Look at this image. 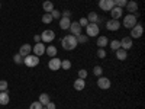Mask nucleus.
I'll use <instances>...</instances> for the list:
<instances>
[{"label":"nucleus","mask_w":145,"mask_h":109,"mask_svg":"<svg viewBox=\"0 0 145 109\" xmlns=\"http://www.w3.org/2000/svg\"><path fill=\"white\" fill-rule=\"evenodd\" d=\"M93 74H94L96 77L103 76V68H102V66H94V68H93Z\"/></svg>","instance_id":"obj_26"},{"label":"nucleus","mask_w":145,"mask_h":109,"mask_svg":"<svg viewBox=\"0 0 145 109\" xmlns=\"http://www.w3.org/2000/svg\"><path fill=\"white\" fill-rule=\"evenodd\" d=\"M68 29H70L71 35H74V36H78L81 33V26H80L78 22H71V25H70Z\"/></svg>","instance_id":"obj_12"},{"label":"nucleus","mask_w":145,"mask_h":109,"mask_svg":"<svg viewBox=\"0 0 145 109\" xmlns=\"http://www.w3.org/2000/svg\"><path fill=\"white\" fill-rule=\"evenodd\" d=\"M45 53H46V55H50L51 58L55 57V55H57V47H54V45L46 47V48H45Z\"/></svg>","instance_id":"obj_22"},{"label":"nucleus","mask_w":145,"mask_h":109,"mask_svg":"<svg viewBox=\"0 0 145 109\" xmlns=\"http://www.w3.org/2000/svg\"><path fill=\"white\" fill-rule=\"evenodd\" d=\"M29 109H42V105L39 102H32V105L29 106Z\"/></svg>","instance_id":"obj_36"},{"label":"nucleus","mask_w":145,"mask_h":109,"mask_svg":"<svg viewBox=\"0 0 145 109\" xmlns=\"http://www.w3.org/2000/svg\"><path fill=\"white\" fill-rule=\"evenodd\" d=\"M48 67H50V70H52V71L59 70V68H61V60L57 58V57H52L50 60V63H48Z\"/></svg>","instance_id":"obj_8"},{"label":"nucleus","mask_w":145,"mask_h":109,"mask_svg":"<svg viewBox=\"0 0 145 109\" xmlns=\"http://www.w3.org/2000/svg\"><path fill=\"white\" fill-rule=\"evenodd\" d=\"M110 15H112V19L119 20L120 18H122V15H123V9L122 7H118V6H113L110 9Z\"/></svg>","instance_id":"obj_10"},{"label":"nucleus","mask_w":145,"mask_h":109,"mask_svg":"<svg viewBox=\"0 0 145 109\" xmlns=\"http://www.w3.org/2000/svg\"><path fill=\"white\" fill-rule=\"evenodd\" d=\"M7 87H9L7 81H6V80H0V92H6Z\"/></svg>","instance_id":"obj_33"},{"label":"nucleus","mask_w":145,"mask_h":109,"mask_svg":"<svg viewBox=\"0 0 145 109\" xmlns=\"http://www.w3.org/2000/svg\"><path fill=\"white\" fill-rule=\"evenodd\" d=\"M125 7H126V10H129V12H131V13H135L137 9H138V3L132 0V2H128V3H126V6H125Z\"/></svg>","instance_id":"obj_20"},{"label":"nucleus","mask_w":145,"mask_h":109,"mask_svg":"<svg viewBox=\"0 0 145 109\" xmlns=\"http://www.w3.org/2000/svg\"><path fill=\"white\" fill-rule=\"evenodd\" d=\"M142 32H144L142 25H141V23H137V25L131 29V38H141Z\"/></svg>","instance_id":"obj_7"},{"label":"nucleus","mask_w":145,"mask_h":109,"mask_svg":"<svg viewBox=\"0 0 145 109\" xmlns=\"http://www.w3.org/2000/svg\"><path fill=\"white\" fill-rule=\"evenodd\" d=\"M51 16H52V19H59V18H61V12H58L57 9H54L51 12Z\"/></svg>","instance_id":"obj_34"},{"label":"nucleus","mask_w":145,"mask_h":109,"mask_svg":"<svg viewBox=\"0 0 145 109\" xmlns=\"http://www.w3.org/2000/svg\"><path fill=\"white\" fill-rule=\"evenodd\" d=\"M84 87H86V81H84V79H80V77L76 79V81H74V89L80 92V90H83Z\"/></svg>","instance_id":"obj_17"},{"label":"nucleus","mask_w":145,"mask_h":109,"mask_svg":"<svg viewBox=\"0 0 145 109\" xmlns=\"http://www.w3.org/2000/svg\"><path fill=\"white\" fill-rule=\"evenodd\" d=\"M42 106H45L48 102H51V99H50V95H46V93H42L41 96H39V100H38Z\"/></svg>","instance_id":"obj_24"},{"label":"nucleus","mask_w":145,"mask_h":109,"mask_svg":"<svg viewBox=\"0 0 145 109\" xmlns=\"http://www.w3.org/2000/svg\"><path fill=\"white\" fill-rule=\"evenodd\" d=\"M137 16L135 15H126L125 16V19H123V26L125 28H128V29H132V28H134L135 25H137Z\"/></svg>","instance_id":"obj_4"},{"label":"nucleus","mask_w":145,"mask_h":109,"mask_svg":"<svg viewBox=\"0 0 145 109\" xmlns=\"http://www.w3.org/2000/svg\"><path fill=\"white\" fill-rule=\"evenodd\" d=\"M32 51H33V54L35 55H44V53H45V45H44V42H36L35 45H33V48H32Z\"/></svg>","instance_id":"obj_11"},{"label":"nucleus","mask_w":145,"mask_h":109,"mask_svg":"<svg viewBox=\"0 0 145 109\" xmlns=\"http://www.w3.org/2000/svg\"><path fill=\"white\" fill-rule=\"evenodd\" d=\"M10 100L7 92H0V105H7Z\"/></svg>","instance_id":"obj_21"},{"label":"nucleus","mask_w":145,"mask_h":109,"mask_svg":"<svg viewBox=\"0 0 145 109\" xmlns=\"http://www.w3.org/2000/svg\"><path fill=\"white\" fill-rule=\"evenodd\" d=\"M42 9H44L45 13H51V12L54 10V5H52V2H50V0L44 2V3H42Z\"/></svg>","instance_id":"obj_19"},{"label":"nucleus","mask_w":145,"mask_h":109,"mask_svg":"<svg viewBox=\"0 0 145 109\" xmlns=\"http://www.w3.org/2000/svg\"><path fill=\"white\" fill-rule=\"evenodd\" d=\"M70 25H71L70 18H61V19H59V28H61V29L67 31L70 28Z\"/></svg>","instance_id":"obj_16"},{"label":"nucleus","mask_w":145,"mask_h":109,"mask_svg":"<svg viewBox=\"0 0 145 109\" xmlns=\"http://www.w3.org/2000/svg\"><path fill=\"white\" fill-rule=\"evenodd\" d=\"M31 51H32V47H31L29 44H23V45L20 47V50H19V54H20L22 57H26V55L31 54Z\"/></svg>","instance_id":"obj_15"},{"label":"nucleus","mask_w":145,"mask_h":109,"mask_svg":"<svg viewBox=\"0 0 145 109\" xmlns=\"http://www.w3.org/2000/svg\"><path fill=\"white\" fill-rule=\"evenodd\" d=\"M45 108H46V109H55V103H54V102H48V103L45 105Z\"/></svg>","instance_id":"obj_40"},{"label":"nucleus","mask_w":145,"mask_h":109,"mask_svg":"<svg viewBox=\"0 0 145 109\" xmlns=\"http://www.w3.org/2000/svg\"><path fill=\"white\" fill-rule=\"evenodd\" d=\"M61 16H63V18H70V16H71V12H70L68 9H65L63 13H61Z\"/></svg>","instance_id":"obj_39"},{"label":"nucleus","mask_w":145,"mask_h":109,"mask_svg":"<svg viewBox=\"0 0 145 109\" xmlns=\"http://www.w3.org/2000/svg\"><path fill=\"white\" fill-rule=\"evenodd\" d=\"M61 45H63V48L65 51H72L74 48L78 45V42H77V38L74 35H67V36H64V38L61 39Z\"/></svg>","instance_id":"obj_1"},{"label":"nucleus","mask_w":145,"mask_h":109,"mask_svg":"<svg viewBox=\"0 0 145 109\" xmlns=\"http://www.w3.org/2000/svg\"><path fill=\"white\" fill-rule=\"evenodd\" d=\"M42 109H46V108H45V106H42Z\"/></svg>","instance_id":"obj_42"},{"label":"nucleus","mask_w":145,"mask_h":109,"mask_svg":"<svg viewBox=\"0 0 145 109\" xmlns=\"http://www.w3.org/2000/svg\"><path fill=\"white\" fill-rule=\"evenodd\" d=\"M97 57L99 58H105L106 57V51L103 50V48H99V50H97Z\"/></svg>","instance_id":"obj_37"},{"label":"nucleus","mask_w":145,"mask_h":109,"mask_svg":"<svg viewBox=\"0 0 145 109\" xmlns=\"http://www.w3.org/2000/svg\"><path fill=\"white\" fill-rule=\"evenodd\" d=\"M78 77L80 79H86L87 77V70H80L78 71Z\"/></svg>","instance_id":"obj_38"},{"label":"nucleus","mask_w":145,"mask_h":109,"mask_svg":"<svg viewBox=\"0 0 145 109\" xmlns=\"http://www.w3.org/2000/svg\"><path fill=\"white\" fill-rule=\"evenodd\" d=\"M13 61H15L16 64H22V63H23V57L18 53V54H15V55H13Z\"/></svg>","instance_id":"obj_32"},{"label":"nucleus","mask_w":145,"mask_h":109,"mask_svg":"<svg viewBox=\"0 0 145 109\" xmlns=\"http://www.w3.org/2000/svg\"><path fill=\"white\" fill-rule=\"evenodd\" d=\"M76 38H77V42H78V44H86L87 39H89V36L84 35V33H80L78 36H76Z\"/></svg>","instance_id":"obj_27"},{"label":"nucleus","mask_w":145,"mask_h":109,"mask_svg":"<svg viewBox=\"0 0 145 109\" xmlns=\"http://www.w3.org/2000/svg\"><path fill=\"white\" fill-rule=\"evenodd\" d=\"M54 19H52V16H51V13H44V16H42V22L44 23H46V25H48V23H51Z\"/></svg>","instance_id":"obj_29"},{"label":"nucleus","mask_w":145,"mask_h":109,"mask_svg":"<svg viewBox=\"0 0 145 109\" xmlns=\"http://www.w3.org/2000/svg\"><path fill=\"white\" fill-rule=\"evenodd\" d=\"M78 23H80V26H81V28H83V26L86 28V26L89 25V20H87V18H81V19L78 20Z\"/></svg>","instance_id":"obj_35"},{"label":"nucleus","mask_w":145,"mask_h":109,"mask_svg":"<svg viewBox=\"0 0 145 109\" xmlns=\"http://www.w3.org/2000/svg\"><path fill=\"white\" fill-rule=\"evenodd\" d=\"M54 39H55V32L51 31V29H46V31H44V32L41 33V41L45 42V44H50V42H52Z\"/></svg>","instance_id":"obj_3"},{"label":"nucleus","mask_w":145,"mask_h":109,"mask_svg":"<svg viewBox=\"0 0 145 109\" xmlns=\"http://www.w3.org/2000/svg\"><path fill=\"white\" fill-rule=\"evenodd\" d=\"M119 48H120V41L113 39V41L110 42V50H112V51H116V50H119Z\"/></svg>","instance_id":"obj_28"},{"label":"nucleus","mask_w":145,"mask_h":109,"mask_svg":"<svg viewBox=\"0 0 145 109\" xmlns=\"http://www.w3.org/2000/svg\"><path fill=\"white\" fill-rule=\"evenodd\" d=\"M33 39H35V42H41V35H35Z\"/></svg>","instance_id":"obj_41"},{"label":"nucleus","mask_w":145,"mask_h":109,"mask_svg":"<svg viewBox=\"0 0 145 109\" xmlns=\"http://www.w3.org/2000/svg\"><path fill=\"white\" fill-rule=\"evenodd\" d=\"M128 3V0H113V5L118 7H125Z\"/></svg>","instance_id":"obj_30"},{"label":"nucleus","mask_w":145,"mask_h":109,"mask_svg":"<svg viewBox=\"0 0 145 109\" xmlns=\"http://www.w3.org/2000/svg\"><path fill=\"white\" fill-rule=\"evenodd\" d=\"M87 20H89V23H97V22H100V18L96 12H90L87 16Z\"/></svg>","instance_id":"obj_18"},{"label":"nucleus","mask_w":145,"mask_h":109,"mask_svg":"<svg viewBox=\"0 0 145 109\" xmlns=\"http://www.w3.org/2000/svg\"><path fill=\"white\" fill-rule=\"evenodd\" d=\"M115 53H116L118 60H120V61H123V60H126V57H128L126 51H125V50H122V48H119V50H116Z\"/></svg>","instance_id":"obj_23"},{"label":"nucleus","mask_w":145,"mask_h":109,"mask_svg":"<svg viewBox=\"0 0 145 109\" xmlns=\"http://www.w3.org/2000/svg\"><path fill=\"white\" fill-rule=\"evenodd\" d=\"M97 86L102 90H107L109 87H110V80H109L107 77H105V76H100V77H97Z\"/></svg>","instance_id":"obj_6"},{"label":"nucleus","mask_w":145,"mask_h":109,"mask_svg":"<svg viewBox=\"0 0 145 109\" xmlns=\"http://www.w3.org/2000/svg\"><path fill=\"white\" fill-rule=\"evenodd\" d=\"M120 48L125 51H128L129 48H132V38H129V36H125V38L120 39Z\"/></svg>","instance_id":"obj_14"},{"label":"nucleus","mask_w":145,"mask_h":109,"mask_svg":"<svg viewBox=\"0 0 145 109\" xmlns=\"http://www.w3.org/2000/svg\"><path fill=\"white\" fill-rule=\"evenodd\" d=\"M0 7H2V5H0Z\"/></svg>","instance_id":"obj_43"},{"label":"nucleus","mask_w":145,"mask_h":109,"mask_svg":"<svg viewBox=\"0 0 145 109\" xmlns=\"http://www.w3.org/2000/svg\"><path fill=\"white\" fill-rule=\"evenodd\" d=\"M61 68L70 70L71 68V61H68V60H61Z\"/></svg>","instance_id":"obj_31"},{"label":"nucleus","mask_w":145,"mask_h":109,"mask_svg":"<svg viewBox=\"0 0 145 109\" xmlns=\"http://www.w3.org/2000/svg\"><path fill=\"white\" fill-rule=\"evenodd\" d=\"M23 64H25L26 67H36L39 64V57L38 55H26V57H23Z\"/></svg>","instance_id":"obj_2"},{"label":"nucleus","mask_w":145,"mask_h":109,"mask_svg":"<svg viewBox=\"0 0 145 109\" xmlns=\"http://www.w3.org/2000/svg\"><path fill=\"white\" fill-rule=\"evenodd\" d=\"M106 28L109 31H118L120 28V22L116 20V19H110V20H107L106 22Z\"/></svg>","instance_id":"obj_13"},{"label":"nucleus","mask_w":145,"mask_h":109,"mask_svg":"<svg viewBox=\"0 0 145 109\" xmlns=\"http://www.w3.org/2000/svg\"><path fill=\"white\" fill-rule=\"evenodd\" d=\"M113 0H100L99 2V7L105 12H110V9L113 7Z\"/></svg>","instance_id":"obj_9"},{"label":"nucleus","mask_w":145,"mask_h":109,"mask_svg":"<svg viewBox=\"0 0 145 109\" xmlns=\"http://www.w3.org/2000/svg\"><path fill=\"white\" fill-rule=\"evenodd\" d=\"M107 42H109V39L106 38V36H99V38H97V42H96V44H97L99 48H105V47L107 45Z\"/></svg>","instance_id":"obj_25"},{"label":"nucleus","mask_w":145,"mask_h":109,"mask_svg":"<svg viewBox=\"0 0 145 109\" xmlns=\"http://www.w3.org/2000/svg\"><path fill=\"white\" fill-rule=\"evenodd\" d=\"M86 35L87 36H97L99 35V25L97 23H89L86 26Z\"/></svg>","instance_id":"obj_5"}]
</instances>
